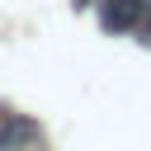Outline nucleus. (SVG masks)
<instances>
[{
	"label": "nucleus",
	"mask_w": 151,
	"mask_h": 151,
	"mask_svg": "<svg viewBox=\"0 0 151 151\" xmlns=\"http://www.w3.org/2000/svg\"><path fill=\"white\" fill-rule=\"evenodd\" d=\"M142 9H146V0H109L104 5V24L109 28H132Z\"/></svg>",
	"instance_id": "1"
}]
</instances>
